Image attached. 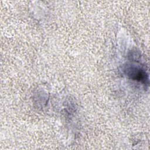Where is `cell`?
<instances>
[{"label": "cell", "instance_id": "1", "mask_svg": "<svg viewBox=\"0 0 150 150\" xmlns=\"http://www.w3.org/2000/svg\"><path fill=\"white\" fill-rule=\"evenodd\" d=\"M127 74L131 79L142 83H146V80H148L145 71L138 67H131L128 68L127 69Z\"/></svg>", "mask_w": 150, "mask_h": 150}]
</instances>
